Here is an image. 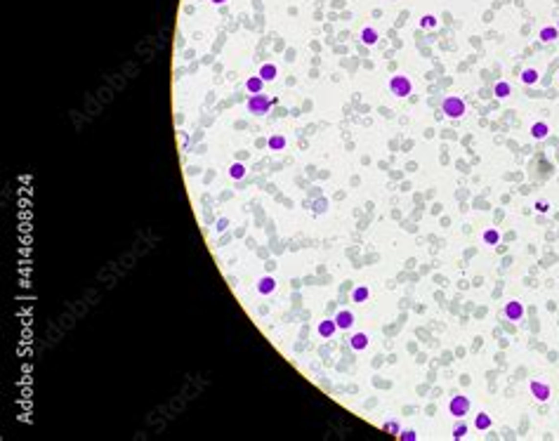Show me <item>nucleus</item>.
I'll use <instances>...</instances> for the list:
<instances>
[{"label":"nucleus","mask_w":559,"mask_h":441,"mask_svg":"<svg viewBox=\"0 0 559 441\" xmlns=\"http://www.w3.org/2000/svg\"><path fill=\"white\" fill-rule=\"evenodd\" d=\"M286 144H288V142H286L283 134H271V137L267 139V149H269V151H283Z\"/></svg>","instance_id":"6ab92c4d"},{"label":"nucleus","mask_w":559,"mask_h":441,"mask_svg":"<svg viewBox=\"0 0 559 441\" xmlns=\"http://www.w3.org/2000/svg\"><path fill=\"white\" fill-rule=\"evenodd\" d=\"M533 208H536L538 213H547V208H550V205H547V200H536V205H533Z\"/></svg>","instance_id":"cd10ccee"},{"label":"nucleus","mask_w":559,"mask_h":441,"mask_svg":"<svg viewBox=\"0 0 559 441\" xmlns=\"http://www.w3.org/2000/svg\"><path fill=\"white\" fill-rule=\"evenodd\" d=\"M529 392H531V397L538 401V403H547L550 397H552L550 385H547V382H540V380H531V382H529Z\"/></svg>","instance_id":"39448f33"},{"label":"nucleus","mask_w":559,"mask_h":441,"mask_svg":"<svg viewBox=\"0 0 559 441\" xmlns=\"http://www.w3.org/2000/svg\"><path fill=\"white\" fill-rule=\"evenodd\" d=\"M213 5H224V2H229V0H210Z\"/></svg>","instance_id":"c756f323"},{"label":"nucleus","mask_w":559,"mask_h":441,"mask_svg":"<svg viewBox=\"0 0 559 441\" xmlns=\"http://www.w3.org/2000/svg\"><path fill=\"white\" fill-rule=\"evenodd\" d=\"M257 76L265 80V83H269V80H276V76H279V68H276V64H271V62H265L262 66L257 68Z\"/></svg>","instance_id":"9d476101"},{"label":"nucleus","mask_w":559,"mask_h":441,"mask_svg":"<svg viewBox=\"0 0 559 441\" xmlns=\"http://www.w3.org/2000/svg\"><path fill=\"white\" fill-rule=\"evenodd\" d=\"M467 434H470V427H467V422H465V418H460L455 425H453V429H451V437L455 441H460V439H465Z\"/></svg>","instance_id":"f3484780"},{"label":"nucleus","mask_w":559,"mask_h":441,"mask_svg":"<svg viewBox=\"0 0 559 441\" xmlns=\"http://www.w3.org/2000/svg\"><path fill=\"white\" fill-rule=\"evenodd\" d=\"M378 40H380V33H378L375 28H371V26L361 28V43H363V45H375Z\"/></svg>","instance_id":"aec40b11"},{"label":"nucleus","mask_w":559,"mask_h":441,"mask_svg":"<svg viewBox=\"0 0 559 441\" xmlns=\"http://www.w3.org/2000/svg\"><path fill=\"white\" fill-rule=\"evenodd\" d=\"M368 335L366 333H354L352 337H349V347L354 349V352H363V349L368 347Z\"/></svg>","instance_id":"ddd939ff"},{"label":"nucleus","mask_w":559,"mask_h":441,"mask_svg":"<svg viewBox=\"0 0 559 441\" xmlns=\"http://www.w3.org/2000/svg\"><path fill=\"white\" fill-rule=\"evenodd\" d=\"M481 239H484L486 245H498V241H500V231H498V229H486Z\"/></svg>","instance_id":"5701e85b"},{"label":"nucleus","mask_w":559,"mask_h":441,"mask_svg":"<svg viewBox=\"0 0 559 441\" xmlns=\"http://www.w3.org/2000/svg\"><path fill=\"white\" fill-rule=\"evenodd\" d=\"M333 319H335V323H337V328H340V331H349V328L354 326L357 316L352 314V309H340Z\"/></svg>","instance_id":"0eeeda50"},{"label":"nucleus","mask_w":559,"mask_h":441,"mask_svg":"<svg viewBox=\"0 0 559 441\" xmlns=\"http://www.w3.org/2000/svg\"><path fill=\"white\" fill-rule=\"evenodd\" d=\"M420 26H423V28H434V26H437V17H434V14H425V17L420 19Z\"/></svg>","instance_id":"a878e982"},{"label":"nucleus","mask_w":559,"mask_h":441,"mask_svg":"<svg viewBox=\"0 0 559 441\" xmlns=\"http://www.w3.org/2000/svg\"><path fill=\"white\" fill-rule=\"evenodd\" d=\"M323 210H326V200H319L316 203V213H323Z\"/></svg>","instance_id":"c85d7f7f"},{"label":"nucleus","mask_w":559,"mask_h":441,"mask_svg":"<svg viewBox=\"0 0 559 441\" xmlns=\"http://www.w3.org/2000/svg\"><path fill=\"white\" fill-rule=\"evenodd\" d=\"M470 408H472V401H470V397H463V394H455V397L448 401V413H451L455 420L465 418V415L470 413Z\"/></svg>","instance_id":"20e7f679"},{"label":"nucleus","mask_w":559,"mask_h":441,"mask_svg":"<svg viewBox=\"0 0 559 441\" xmlns=\"http://www.w3.org/2000/svg\"><path fill=\"white\" fill-rule=\"evenodd\" d=\"M465 111H467V104H465V99H463V97H458V94H448V97H444V102H441V113H446L448 118H453V120L463 118V116H465Z\"/></svg>","instance_id":"f257e3e1"},{"label":"nucleus","mask_w":559,"mask_h":441,"mask_svg":"<svg viewBox=\"0 0 559 441\" xmlns=\"http://www.w3.org/2000/svg\"><path fill=\"white\" fill-rule=\"evenodd\" d=\"M503 314H505V319L507 321H521L524 319V314H526V309H524V305H521L519 300H510L505 305V309H503Z\"/></svg>","instance_id":"423d86ee"},{"label":"nucleus","mask_w":559,"mask_h":441,"mask_svg":"<svg viewBox=\"0 0 559 441\" xmlns=\"http://www.w3.org/2000/svg\"><path fill=\"white\" fill-rule=\"evenodd\" d=\"M337 331H340V328H337L335 319H323V321H319V326H316V333H319V337H323V340L333 337Z\"/></svg>","instance_id":"6e6552de"},{"label":"nucleus","mask_w":559,"mask_h":441,"mask_svg":"<svg viewBox=\"0 0 559 441\" xmlns=\"http://www.w3.org/2000/svg\"><path fill=\"white\" fill-rule=\"evenodd\" d=\"M274 290H276V279H274L271 274H265L262 279L257 281V293L260 295H265L267 297V295H271Z\"/></svg>","instance_id":"1a4fd4ad"},{"label":"nucleus","mask_w":559,"mask_h":441,"mask_svg":"<svg viewBox=\"0 0 559 441\" xmlns=\"http://www.w3.org/2000/svg\"><path fill=\"white\" fill-rule=\"evenodd\" d=\"M246 90H248V94H260L265 90V80L260 78V76H250V78L246 80Z\"/></svg>","instance_id":"a211bd4d"},{"label":"nucleus","mask_w":559,"mask_h":441,"mask_svg":"<svg viewBox=\"0 0 559 441\" xmlns=\"http://www.w3.org/2000/svg\"><path fill=\"white\" fill-rule=\"evenodd\" d=\"M382 432H387V434H394V437H399V432H401L399 420H385V422H382Z\"/></svg>","instance_id":"b1692460"},{"label":"nucleus","mask_w":559,"mask_h":441,"mask_svg":"<svg viewBox=\"0 0 559 441\" xmlns=\"http://www.w3.org/2000/svg\"><path fill=\"white\" fill-rule=\"evenodd\" d=\"M397 439L399 441H415L418 439V432H415V429H401Z\"/></svg>","instance_id":"393cba45"},{"label":"nucleus","mask_w":559,"mask_h":441,"mask_svg":"<svg viewBox=\"0 0 559 441\" xmlns=\"http://www.w3.org/2000/svg\"><path fill=\"white\" fill-rule=\"evenodd\" d=\"M368 297H371V288H368V286H357V288L352 290V302H354V305L368 302Z\"/></svg>","instance_id":"2eb2a0df"},{"label":"nucleus","mask_w":559,"mask_h":441,"mask_svg":"<svg viewBox=\"0 0 559 441\" xmlns=\"http://www.w3.org/2000/svg\"><path fill=\"white\" fill-rule=\"evenodd\" d=\"M246 109H248V113H253V116H267L269 113V109H271V99L267 97V94H250L248 97V102H246Z\"/></svg>","instance_id":"f03ea898"},{"label":"nucleus","mask_w":559,"mask_h":441,"mask_svg":"<svg viewBox=\"0 0 559 441\" xmlns=\"http://www.w3.org/2000/svg\"><path fill=\"white\" fill-rule=\"evenodd\" d=\"M246 175H248V170H246V165H243L241 160H234V163L229 165V177H231L234 182H243Z\"/></svg>","instance_id":"f8f14e48"},{"label":"nucleus","mask_w":559,"mask_h":441,"mask_svg":"<svg viewBox=\"0 0 559 441\" xmlns=\"http://www.w3.org/2000/svg\"><path fill=\"white\" fill-rule=\"evenodd\" d=\"M474 427L479 429V432H489V429L493 427L491 415L486 413V411H481V413H477V418H474Z\"/></svg>","instance_id":"dca6fc26"},{"label":"nucleus","mask_w":559,"mask_h":441,"mask_svg":"<svg viewBox=\"0 0 559 441\" xmlns=\"http://www.w3.org/2000/svg\"><path fill=\"white\" fill-rule=\"evenodd\" d=\"M557 28H559V24H557Z\"/></svg>","instance_id":"7c9ffc66"},{"label":"nucleus","mask_w":559,"mask_h":441,"mask_svg":"<svg viewBox=\"0 0 559 441\" xmlns=\"http://www.w3.org/2000/svg\"><path fill=\"white\" fill-rule=\"evenodd\" d=\"M538 36H540V40H543V43H555V40L559 38V28H557V26H543Z\"/></svg>","instance_id":"4be33fe9"},{"label":"nucleus","mask_w":559,"mask_h":441,"mask_svg":"<svg viewBox=\"0 0 559 441\" xmlns=\"http://www.w3.org/2000/svg\"><path fill=\"white\" fill-rule=\"evenodd\" d=\"M529 132H531L533 139H538V142H540V139H545L547 134H550V125H547L545 120H536Z\"/></svg>","instance_id":"9b49d317"},{"label":"nucleus","mask_w":559,"mask_h":441,"mask_svg":"<svg viewBox=\"0 0 559 441\" xmlns=\"http://www.w3.org/2000/svg\"><path fill=\"white\" fill-rule=\"evenodd\" d=\"M389 90H392L394 97L403 99V97H408L413 92V80L408 76H403V73H397V76L389 78Z\"/></svg>","instance_id":"7ed1b4c3"},{"label":"nucleus","mask_w":559,"mask_h":441,"mask_svg":"<svg viewBox=\"0 0 559 441\" xmlns=\"http://www.w3.org/2000/svg\"><path fill=\"white\" fill-rule=\"evenodd\" d=\"M538 80H540L538 68H524V71H521V83H524V85H529V88H531V85H536Z\"/></svg>","instance_id":"412c9836"},{"label":"nucleus","mask_w":559,"mask_h":441,"mask_svg":"<svg viewBox=\"0 0 559 441\" xmlns=\"http://www.w3.org/2000/svg\"><path fill=\"white\" fill-rule=\"evenodd\" d=\"M226 229H229V217H220L217 224H215V231H217V234H224Z\"/></svg>","instance_id":"bb28decb"},{"label":"nucleus","mask_w":559,"mask_h":441,"mask_svg":"<svg viewBox=\"0 0 559 441\" xmlns=\"http://www.w3.org/2000/svg\"><path fill=\"white\" fill-rule=\"evenodd\" d=\"M512 94V85L507 83V80H498L495 85H493V97L495 99H507Z\"/></svg>","instance_id":"4468645a"}]
</instances>
